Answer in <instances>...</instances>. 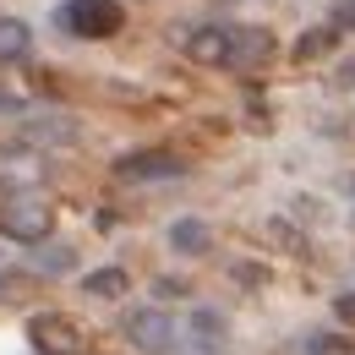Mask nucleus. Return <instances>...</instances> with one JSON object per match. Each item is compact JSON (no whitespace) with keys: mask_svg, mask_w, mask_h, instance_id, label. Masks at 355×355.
<instances>
[{"mask_svg":"<svg viewBox=\"0 0 355 355\" xmlns=\"http://www.w3.org/2000/svg\"><path fill=\"white\" fill-rule=\"evenodd\" d=\"M121 180H180L186 175V159L180 153H164V148H142V153H126L115 164Z\"/></svg>","mask_w":355,"mask_h":355,"instance_id":"423d86ee","label":"nucleus"},{"mask_svg":"<svg viewBox=\"0 0 355 355\" xmlns=\"http://www.w3.org/2000/svg\"><path fill=\"white\" fill-rule=\"evenodd\" d=\"M121 334H126V345L142 355H180L186 350V334H180V317L164 306H137L121 317Z\"/></svg>","mask_w":355,"mask_h":355,"instance_id":"f257e3e1","label":"nucleus"},{"mask_svg":"<svg viewBox=\"0 0 355 355\" xmlns=\"http://www.w3.org/2000/svg\"><path fill=\"white\" fill-rule=\"evenodd\" d=\"M334 322H345V328H355V290H345V295H334Z\"/></svg>","mask_w":355,"mask_h":355,"instance_id":"a211bd4d","label":"nucleus"},{"mask_svg":"<svg viewBox=\"0 0 355 355\" xmlns=\"http://www.w3.org/2000/svg\"><path fill=\"white\" fill-rule=\"evenodd\" d=\"M164 246H170L175 257H202V252L214 246V230H208L202 219H191V214H186V219H170V230H164Z\"/></svg>","mask_w":355,"mask_h":355,"instance_id":"6e6552de","label":"nucleus"},{"mask_svg":"<svg viewBox=\"0 0 355 355\" xmlns=\"http://www.w3.org/2000/svg\"><path fill=\"white\" fill-rule=\"evenodd\" d=\"M186 55L197 60V66H230V28H191L186 33Z\"/></svg>","mask_w":355,"mask_h":355,"instance_id":"1a4fd4ad","label":"nucleus"},{"mask_svg":"<svg viewBox=\"0 0 355 355\" xmlns=\"http://www.w3.org/2000/svg\"><path fill=\"white\" fill-rule=\"evenodd\" d=\"M22 142H39V148H71V142H77V121H66V115L22 121Z\"/></svg>","mask_w":355,"mask_h":355,"instance_id":"9d476101","label":"nucleus"},{"mask_svg":"<svg viewBox=\"0 0 355 355\" xmlns=\"http://www.w3.org/2000/svg\"><path fill=\"white\" fill-rule=\"evenodd\" d=\"M33 268H39V273H71V268H77V252H71V246H49V241H39Z\"/></svg>","mask_w":355,"mask_h":355,"instance_id":"2eb2a0df","label":"nucleus"},{"mask_svg":"<svg viewBox=\"0 0 355 355\" xmlns=\"http://www.w3.org/2000/svg\"><path fill=\"white\" fill-rule=\"evenodd\" d=\"M273 60V33L268 28H230V66L235 71H257Z\"/></svg>","mask_w":355,"mask_h":355,"instance_id":"0eeeda50","label":"nucleus"},{"mask_svg":"<svg viewBox=\"0 0 355 355\" xmlns=\"http://www.w3.org/2000/svg\"><path fill=\"white\" fill-rule=\"evenodd\" d=\"M180 334H186V345L202 355H219L224 339H230V317H224L219 306H191L186 317H180Z\"/></svg>","mask_w":355,"mask_h":355,"instance_id":"39448f33","label":"nucleus"},{"mask_svg":"<svg viewBox=\"0 0 355 355\" xmlns=\"http://www.w3.org/2000/svg\"><path fill=\"white\" fill-rule=\"evenodd\" d=\"M126 290H132L126 268H93V273H83V295H93V301H121Z\"/></svg>","mask_w":355,"mask_h":355,"instance_id":"9b49d317","label":"nucleus"},{"mask_svg":"<svg viewBox=\"0 0 355 355\" xmlns=\"http://www.w3.org/2000/svg\"><path fill=\"white\" fill-rule=\"evenodd\" d=\"M55 28L98 44V39H115L126 28V11H121V0H66V6H55Z\"/></svg>","mask_w":355,"mask_h":355,"instance_id":"f03ea898","label":"nucleus"},{"mask_svg":"<svg viewBox=\"0 0 355 355\" xmlns=\"http://www.w3.org/2000/svg\"><path fill=\"white\" fill-rule=\"evenodd\" d=\"M28 49H33V28L22 17H0V66L28 60Z\"/></svg>","mask_w":355,"mask_h":355,"instance_id":"ddd939ff","label":"nucleus"},{"mask_svg":"<svg viewBox=\"0 0 355 355\" xmlns=\"http://www.w3.org/2000/svg\"><path fill=\"white\" fill-rule=\"evenodd\" d=\"M230 279H235V284H246V290H263V284H268V268H257V263H235V268H230Z\"/></svg>","mask_w":355,"mask_h":355,"instance_id":"dca6fc26","label":"nucleus"},{"mask_svg":"<svg viewBox=\"0 0 355 355\" xmlns=\"http://www.w3.org/2000/svg\"><path fill=\"white\" fill-rule=\"evenodd\" d=\"M328 28H334V33H355V0H339V6L328 11Z\"/></svg>","mask_w":355,"mask_h":355,"instance_id":"f3484780","label":"nucleus"},{"mask_svg":"<svg viewBox=\"0 0 355 355\" xmlns=\"http://www.w3.org/2000/svg\"><path fill=\"white\" fill-rule=\"evenodd\" d=\"M301 355H355V328H317L301 339Z\"/></svg>","mask_w":355,"mask_h":355,"instance_id":"f8f14e48","label":"nucleus"},{"mask_svg":"<svg viewBox=\"0 0 355 355\" xmlns=\"http://www.w3.org/2000/svg\"><path fill=\"white\" fill-rule=\"evenodd\" d=\"M0 230L17 241V246H39L55 235V208L39 202V197H11L6 208H0Z\"/></svg>","mask_w":355,"mask_h":355,"instance_id":"7ed1b4c3","label":"nucleus"},{"mask_svg":"<svg viewBox=\"0 0 355 355\" xmlns=\"http://www.w3.org/2000/svg\"><path fill=\"white\" fill-rule=\"evenodd\" d=\"M28 345L39 355H88L83 328H77L66 311H33V317H28Z\"/></svg>","mask_w":355,"mask_h":355,"instance_id":"20e7f679","label":"nucleus"},{"mask_svg":"<svg viewBox=\"0 0 355 355\" xmlns=\"http://www.w3.org/2000/svg\"><path fill=\"white\" fill-rule=\"evenodd\" d=\"M6 268H11V252H6V246H0V279H6Z\"/></svg>","mask_w":355,"mask_h":355,"instance_id":"aec40b11","label":"nucleus"},{"mask_svg":"<svg viewBox=\"0 0 355 355\" xmlns=\"http://www.w3.org/2000/svg\"><path fill=\"white\" fill-rule=\"evenodd\" d=\"M0 301H6V279H0Z\"/></svg>","mask_w":355,"mask_h":355,"instance_id":"412c9836","label":"nucleus"},{"mask_svg":"<svg viewBox=\"0 0 355 355\" xmlns=\"http://www.w3.org/2000/svg\"><path fill=\"white\" fill-rule=\"evenodd\" d=\"M339 39H345V33H334L328 22H322V28H306V33L295 39V60H322V55L339 49Z\"/></svg>","mask_w":355,"mask_h":355,"instance_id":"4468645a","label":"nucleus"},{"mask_svg":"<svg viewBox=\"0 0 355 355\" xmlns=\"http://www.w3.org/2000/svg\"><path fill=\"white\" fill-rule=\"evenodd\" d=\"M28 110V98H17V93H0V115H22Z\"/></svg>","mask_w":355,"mask_h":355,"instance_id":"6ab92c4d","label":"nucleus"}]
</instances>
